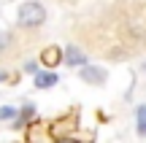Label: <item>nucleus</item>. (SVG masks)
<instances>
[{
	"label": "nucleus",
	"instance_id": "4",
	"mask_svg": "<svg viewBox=\"0 0 146 143\" xmlns=\"http://www.w3.org/2000/svg\"><path fill=\"white\" fill-rule=\"evenodd\" d=\"M65 62H68L70 68H76V65H78V68H81V65L87 62V57H84V54L78 51L76 46H68V49H65Z\"/></svg>",
	"mask_w": 146,
	"mask_h": 143
},
{
	"label": "nucleus",
	"instance_id": "7",
	"mask_svg": "<svg viewBox=\"0 0 146 143\" xmlns=\"http://www.w3.org/2000/svg\"><path fill=\"white\" fill-rule=\"evenodd\" d=\"M8 119H16V108L14 105H3L0 108V122H8Z\"/></svg>",
	"mask_w": 146,
	"mask_h": 143
},
{
	"label": "nucleus",
	"instance_id": "10",
	"mask_svg": "<svg viewBox=\"0 0 146 143\" xmlns=\"http://www.w3.org/2000/svg\"><path fill=\"white\" fill-rule=\"evenodd\" d=\"M25 70H27V73H35V70H38V62H27Z\"/></svg>",
	"mask_w": 146,
	"mask_h": 143
},
{
	"label": "nucleus",
	"instance_id": "3",
	"mask_svg": "<svg viewBox=\"0 0 146 143\" xmlns=\"http://www.w3.org/2000/svg\"><path fill=\"white\" fill-rule=\"evenodd\" d=\"M81 78L87 81V84H103L106 81V70L103 68H89L87 62L81 65Z\"/></svg>",
	"mask_w": 146,
	"mask_h": 143
},
{
	"label": "nucleus",
	"instance_id": "12",
	"mask_svg": "<svg viewBox=\"0 0 146 143\" xmlns=\"http://www.w3.org/2000/svg\"><path fill=\"white\" fill-rule=\"evenodd\" d=\"M143 70H146V65H143Z\"/></svg>",
	"mask_w": 146,
	"mask_h": 143
},
{
	"label": "nucleus",
	"instance_id": "6",
	"mask_svg": "<svg viewBox=\"0 0 146 143\" xmlns=\"http://www.w3.org/2000/svg\"><path fill=\"white\" fill-rule=\"evenodd\" d=\"M135 127H138V135H146V105H141V108H138Z\"/></svg>",
	"mask_w": 146,
	"mask_h": 143
},
{
	"label": "nucleus",
	"instance_id": "2",
	"mask_svg": "<svg viewBox=\"0 0 146 143\" xmlns=\"http://www.w3.org/2000/svg\"><path fill=\"white\" fill-rule=\"evenodd\" d=\"M41 62L46 65V68H57V65L62 62V51H60V46H46L41 51Z\"/></svg>",
	"mask_w": 146,
	"mask_h": 143
},
{
	"label": "nucleus",
	"instance_id": "9",
	"mask_svg": "<svg viewBox=\"0 0 146 143\" xmlns=\"http://www.w3.org/2000/svg\"><path fill=\"white\" fill-rule=\"evenodd\" d=\"M5 46H11V38H8V32H0V54L5 51Z\"/></svg>",
	"mask_w": 146,
	"mask_h": 143
},
{
	"label": "nucleus",
	"instance_id": "5",
	"mask_svg": "<svg viewBox=\"0 0 146 143\" xmlns=\"http://www.w3.org/2000/svg\"><path fill=\"white\" fill-rule=\"evenodd\" d=\"M57 73H41V70H35V86L38 89H46V86H54L57 84Z\"/></svg>",
	"mask_w": 146,
	"mask_h": 143
},
{
	"label": "nucleus",
	"instance_id": "1",
	"mask_svg": "<svg viewBox=\"0 0 146 143\" xmlns=\"http://www.w3.org/2000/svg\"><path fill=\"white\" fill-rule=\"evenodd\" d=\"M16 22H19L22 27H38V24L46 22V8H43L41 3H35V0L22 3L19 5V14H16Z\"/></svg>",
	"mask_w": 146,
	"mask_h": 143
},
{
	"label": "nucleus",
	"instance_id": "8",
	"mask_svg": "<svg viewBox=\"0 0 146 143\" xmlns=\"http://www.w3.org/2000/svg\"><path fill=\"white\" fill-rule=\"evenodd\" d=\"M22 119H25V122L27 119H35V105H25L22 108Z\"/></svg>",
	"mask_w": 146,
	"mask_h": 143
},
{
	"label": "nucleus",
	"instance_id": "11",
	"mask_svg": "<svg viewBox=\"0 0 146 143\" xmlns=\"http://www.w3.org/2000/svg\"><path fill=\"white\" fill-rule=\"evenodd\" d=\"M57 143H76V140H57Z\"/></svg>",
	"mask_w": 146,
	"mask_h": 143
}]
</instances>
